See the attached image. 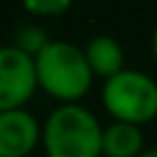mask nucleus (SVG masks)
Instances as JSON below:
<instances>
[{
  "mask_svg": "<svg viewBox=\"0 0 157 157\" xmlns=\"http://www.w3.org/2000/svg\"><path fill=\"white\" fill-rule=\"evenodd\" d=\"M47 157H103V125L81 103H59L42 123Z\"/></svg>",
  "mask_w": 157,
  "mask_h": 157,
  "instance_id": "f257e3e1",
  "label": "nucleus"
},
{
  "mask_svg": "<svg viewBox=\"0 0 157 157\" xmlns=\"http://www.w3.org/2000/svg\"><path fill=\"white\" fill-rule=\"evenodd\" d=\"M34 69L39 91L59 103H81L96 78L86 52L66 39H52L34 56Z\"/></svg>",
  "mask_w": 157,
  "mask_h": 157,
  "instance_id": "f03ea898",
  "label": "nucleus"
},
{
  "mask_svg": "<svg viewBox=\"0 0 157 157\" xmlns=\"http://www.w3.org/2000/svg\"><path fill=\"white\" fill-rule=\"evenodd\" d=\"M101 101L113 120L142 128L157 118V81L145 71L123 69L103 81Z\"/></svg>",
  "mask_w": 157,
  "mask_h": 157,
  "instance_id": "7ed1b4c3",
  "label": "nucleus"
},
{
  "mask_svg": "<svg viewBox=\"0 0 157 157\" xmlns=\"http://www.w3.org/2000/svg\"><path fill=\"white\" fill-rule=\"evenodd\" d=\"M37 88L34 56L25 54L15 44L0 47V113L25 108Z\"/></svg>",
  "mask_w": 157,
  "mask_h": 157,
  "instance_id": "20e7f679",
  "label": "nucleus"
},
{
  "mask_svg": "<svg viewBox=\"0 0 157 157\" xmlns=\"http://www.w3.org/2000/svg\"><path fill=\"white\" fill-rule=\"evenodd\" d=\"M42 145V123L27 110L0 113V157H29Z\"/></svg>",
  "mask_w": 157,
  "mask_h": 157,
  "instance_id": "39448f33",
  "label": "nucleus"
},
{
  "mask_svg": "<svg viewBox=\"0 0 157 157\" xmlns=\"http://www.w3.org/2000/svg\"><path fill=\"white\" fill-rule=\"evenodd\" d=\"M86 59L91 64V71L96 78H113L115 74H120L125 69V52L118 44V39H113L110 34H96L88 39V44L83 47Z\"/></svg>",
  "mask_w": 157,
  "mask_h": 157,
  "instance_id": "423d86ee",
  "label": "nucleus"
},
{
  "mask_svg": "<svg viewBox=\"0 0 157 157\" xmlns=\"http://www.w3.org/2000/svg\"><path fill=\"white\" fill-rule=\"evenodd\" d=\"M145 137L140 125L110 120L103 125V157H140Z\"/></svg>",
  "mask_w": 157,
  "mask_h": 157,
  "instance_id": "0eeeda50",
  "label": "nucleus"
},
{
  "mask_svg": "<svg viewBox=\"0 0 157 157\" xmlns=\"http://www.w3.org/2000/svg\"><path fill=\"white\" fill-rule=\"evenodd\" d=\"M49 42H52V39L47 37V32H44L42 27H37V25H25V27H20V29L15 32V39H12V44H15L17 49H22L25 54H29V56H37Z\"/></svg>",
  "mask_w": 157,
  "mask_h": 157,
  "instance_id": "6e6552de",
  "label": "nucleus"
},
{
  "mask_svg": "<svg viewBox=\"0 0 157 157\" xmlns=\"http://www.w3.org/2000/svg\"><path fill=\"white\" fill-rule=\"evenodd\" d=\"M20 2L22 10L32 17H59L74 5V0H20Z\"/></svg>",
  "mask_w": 157,
  "mask_h": 157,
  "instance_id": "1a4fd4ad",
  "label": "nucleus"
},
{
  "mask_svg": "<svg viewBox=\"0 0 157 157\" xmlns=\"http://www.w3.org/2000/svg\"><path fill=\"white\" fill-rule=\"evenodd\" d=\"M150 49H152V56H155V61H157V27H155V32H152V39H150Z\"/></svg>",
  "mask_w": 157,
  "mask_h": 157,
  "instance_id": "9d476101",
  "label": "nucleus"
},
{
  "mask_svg": "<svg viewBox=\"0 0 157 157\" xmlns=\"http://www.w3.org/2000/svg\"><path fill=\"white\" fill-rule=\"evenodd\" d=\"M140 157H157V147H145L140 152Z\"/></svg>",
  "mask_w": 157,
  "mask_h": 157,
  "instance_id": "9b49d317",
  "label": "nucleus"
}]
</instances>
